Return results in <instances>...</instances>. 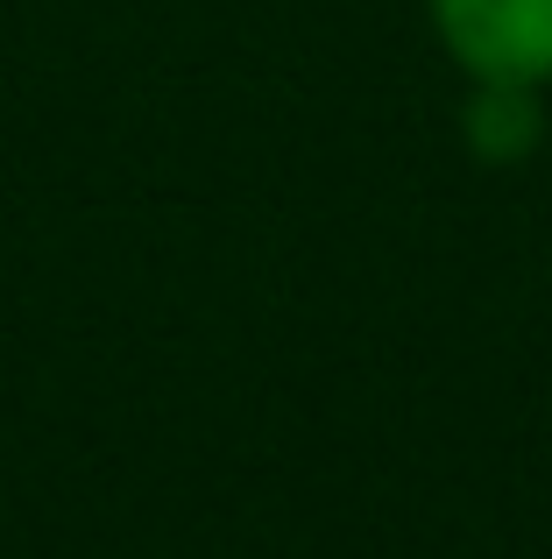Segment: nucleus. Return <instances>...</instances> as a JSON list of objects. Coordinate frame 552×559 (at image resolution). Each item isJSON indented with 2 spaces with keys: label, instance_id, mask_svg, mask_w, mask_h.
<instances>
[{
  "label": "nucleus",
  "instance_id": "f257e3e1",
  "mask_svg": "<svg viewBox=\"0 0 552 559\" xmlns=\"http://www.w3.org/2000/svg\"><path fill=\"white\" fill-rule=\"evenodd\" d=\"M425 22L468 85H552V0H425Z\"/></svg>",
  "mask_w": 552,
  "mask_h": 559
},
{
  "label": "nucleus",
  "instance_id": "f03ea898",
  "mask_svg": "<svg viewBox=\"0 0 552 559\" xmlns=\"http://www.w3.org/2000/svg\"><path fill=\"white\" fill-rule=\"evenodd\" d=\"M545 93L539 85H468V107H460V142H468L475 164H531L545 150Z\"/></svg>",
  "mask_w": 552,
  "mask_h": 559
}]
</instances>
